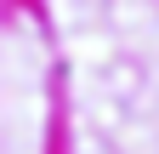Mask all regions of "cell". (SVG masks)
Instances as JSON below:
<instances>
[]
</instances>
